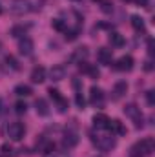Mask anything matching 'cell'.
Returning a JSON list of instances; mask_svg holds the SVG:
<instances>
[{"mask_svg": "<svg viewBox=\"0 0 155 157\" xmlns=\"http://www.w3.org/2000/svg\"><path fill=\"white\" fill-rule=\"evenodd\" d=\"M4 64H6L9 70H13V71H15V70H18V62H17V59H15L13 55H7V57L4 59Z\"/></svg>", "mask_w": 155, "mask_h": 157, "instance_id": "cell-23", "label": "cell"}, {"mask_svg": "<svg viewBox=\"0 0 155 157\" xmlns=\"http://www.w3.org/2000/svg\"><path fill=\"white\" fill-rule=\"evenodd\" d=\"M24 133H26V126L22 122H11L7 126V137L11 141H20L24 137Z\"/></svg>", "mask_w": 155, "mask_h": 157, "instance_id": "cell-3", "label": "cell"}, {"mask_svg": "<svg viewBox=\"0 0 155 157\" xmlns=\"http://www.w3.org/2000/svg\"><path fill=\"white\" fill-rule=\"evenodd\" d=\"M64 33H66V40H75L78 37V33H80V28H78V26H77V28H73V29H70V28H68Z\"/></svg>", "mask_w": 155, "mask_h": 157, "instance_id": "cell-24", "label": "cell"}, {"mask_svg": "<svg viewBox=\"0 0 155 157\" xmlns=\"http://www.w3.org/2000/svg\"><path fill=\"white\" fill-rule=\"evenodd\" d=\"M9 9L15 15H24V13H28L31 9V2L29 0H13L11 6H9Z\"/></svg>", "mask_w": 155, "mask_h": 157, "instance_id": "cell-4", "label": "cell"}, {"mask_svg": "<svg viewBox=\"0 0 155 157\" xmlns=\"http://www.w3.org/2000/svg\"><path fill=\"white\" fill-rule=\"evenodd\" d=\"M37 148H39L40 154L49 155V154H53V152H55V143H53V141H49V139H40V143H37Z\"/></svg>", "mask_w": 155, "mask_h": 157, "instance_id": "cell-9", "label": "cell"}, {"mask_svg": "<svg viewBox=\"0 0 155 157\" xmlns=\"http://www.w3.org/2000/svg\"><path fill=\"white\" fill-rule=\"evenodd\" d=\"M11 152H13V150H11V146H9L7 143L2 144V154H4V157H11Z\"/></svg>", "mask_w": 155, "mask_h": 157, "instance_id": "cell-33", "label": "cell"}, {"mask_svg": "<svg viewBox=\"0 0 155 157\" xmlns=\"http://www.w3.org/2000/svg\"><path fill=\"white\" fill-rule=\"evenodd\" d=\"M153 148H155V141L152 139V137H146V139H142V141H139V143L133 144L131 154H133V157L150 155V154L153 152Z\"/></svg>", "mask_w": 155, "mask_h": 157, "instance_id": "cell-2", "label": "cell"}, {"mask_svg": "<svg viewBox=\"0 0 155 157\" xmlns=\"http://www.w3.org/2000/svg\"><path fill=\"white\" fill-rule=\"evenodd\" d=\"M57 106H59V112H60V113H64V112L68 110V101H66V99L62 97V99H60V101L57 102Z\"/></svg>", "mask_w": 155, "mask_h": 157, "instance_id": "cell-30", "label": "cell"}, {"mask_svg": "<svg viewBox=\"0 0 155 157\" xmlns=\"http://www.w3.org/2000/svg\"><path fill=\"white\" fill-rule=\"evenodd\" d=\"M15 112H17L18 115L26 113V112H28V104H26V102H22V101H18V102L15 104Z\"/></svg>", "mask_w": 155, "mask_h": 157, "instance_id": "cell-26", "label": "cell"}, {"mask_svg": "<svg viewBox=\"0 0 155 157\" xmlns=\"http://www.w3.org/2000/svg\"><path fill=\"white\" fill-rule=\"evenodd\" d=\"M15 93H17L18 97H28V95H31L33 91H31V88H29L28 84H18V86L15 88Z\"/></svg>", "mask_w": 155, "mask_h": 157, "instance_id": "cell-21", "label": "cell"}, {"mask_svg": "<svg viewBox=\"0 0 155 157\" xmlns=\"http://www.w3.org/2000/svg\"><path fill=\"white\" fill-rule=\"evenodd\" d=\"M108 130H112V135H113V133H117V135H124V133H126V128H124L122 122L117 121V119L110 122V128H108Z\"/></svg>", "mask_w": 155, "mask_h": 157, "instance_id": "cell-16", "label": "cell"}, {"mask_svg": "<svg viewBox=\"0 0 155 157\" xmlns=\"http://www.w3.org/2000/svg\"><path fill=\"white\" fill-rule=\"evenodd\" d=\"M112 59H113V51L112 49H108V48H100L99 51H97V60L100 62V64H112Z\"/></svg>", "mask_w": 155, "mask_h": 157, "instance_id": "cell-10", "label": "cell"}, {"mask_svg": "<svg viewBox=\"0 0 155 157\" xmlns=\"http://www.w3.org/2000/svg\"><path fill=\"white\" fill-rule=\"evenodd\" d=\"M124 113L128 115V117H131L133 121L139 117H142V113H141V110L135 106V104H126V108H124Z\"/></svg>", "mask_w": 155, "mask_h": 157, "instance_id": "cell-15", "label": "cell"}, {"mask_svg": "<svg viewBox=\"0 0 155 157\" xmlns=\"http://www.w3.org/2000/svg\"><path fill=\"white\" fill-rule=\"evenodd\" d=\"M89 135H91V143L100 152H110L112 148H115V144H117L113 135H95V132H91Z\"/></svg>", "mask_w": 155, "mask_h": 157, "instance_id": "cell-1", "label": "cell"}, {"mask_svg": "<svg viewBox=\"0 0 155 157\" xmlns=\"http://www.w3.org/2000/svg\"><path fill=\"white\" fill-rule=\"evenodd\" d=\"M110 122H112V119L108 117V115H104V113H97L93 117V124L99 130H108L110 128Z\"/></svg>", "mask_w": 155, "mask_h": 157, "instance_id": "cell-11", "label": "cell"}, {"mask_svg": "<svg viewBox=\"0 0 155 157\" xmlns=\"http://www.w3.org/2000/svg\"><path fill=\"white\" fill-rule=\"evenodd\" d=\"M146 101H148V104H150V106H153V104H155V91H153V90L146 91Z\"/></svg>", "mask_w": 155, "mask_h": 157, "instance_id": "cell-32", "label": "cell"}, {"mask_svg": "<svg viewBox=\"0 0 155 157\" xmlns=\"http://www.w3.org/2000/svg\"><path fill=\"white\" fill-rule=\"evenodd\" d=\"M89 102H91L93 106H102V104H104V91H102L100 88L93 86V88L89 90Z\"/></svg>", "mask_w": 155, "mask_h": 157, "instance_id": "cell-6", "label": "cell"}, {"mask_svg": "<svg viewBox=\"0 0 155 157\" xmlns=\"http://www.w3.org/2000/svg\"><path fill=\"white\" fill-rule=\"evenodd\" d=\"M124 2H135V0H124Z\"/></svg>", "mask_w": 155, "mask_h": 157, "instance_id": "cell-38", "label": "cell"}, {"mask_svg": "<svg viewBox=\"0 0 155 157\" xmlns=\"http://www.w3.org/2000/svg\"><path fill=\"white\" fill-rule=\"evenodd\" d=\"M144 70H146V71H152V70H153V64H152V60H146V62H144Z\"/></svg>", "mask_w": 155, "mask_h": 157, "instance_id": "cell-35", "label": "cell"}, {"mask_svg": "<svg viewBox=\"0 0 155 157\" xmlns=\"http://www.w3.org/2000/svg\"><path fill=\"white\" fill-rule=\"evenodd\" d=\"M26 31H28L26 26H15V28L11 29V35H13V37H24Z\"/></svg>", "mask_w": 155, "mask_h": 157, "instance_id": "cell-25", "label": "cell"}, {"mask_svg": "<svg viewBox=\"0 0 155 157\" xmlns=\"http://www.w3.org/2000/svg\"><path fill=\"white\" fill-rule=\"evenodd\" d=\"M130 22H131V28H133V29H135V31H139V33H141V31H144V29H146V28H144V20H142V18H141V17H137V15H133V17H131V20H130Z\"/></svg>", "mask_w": 155, "mask_h": 157, "instance_id": "cell-19", "label": "cell"}, {"mask_svg": "<svg viewBox=\"0 0 155 157\" xmlns=\"http://www.w3.org/2000/svg\"><path fill=\"white\" fill-rule=\"evenodd\" d=\"M33 48H35V44H33V40L29 39V37H24V39H20V42H18V51L24 57L31 55L33 53Z\"/></svg>", "mask_w": 155, "mask_h": 157, "instance_id": "cell-7", "label": "cell"}, {"mask_svg": "<svg viewBox=\"0 0 155 157\" xmlns=\"http://www.w3.org/2000/svg\"><path fill=\"white\" fill-rule=\"evenodd\" d=\"M78 71L80 73H88L91 78H99V75H100L99 68L93 66V64H88V62H78Z\"/></svg>", "mask_w": 155, "mask_h": 157, "instance_id": "cell-8", "label": "cell"}, {"mask_svg": "<svg viewBox=\"0 0 155 157\" xmlns=\"http://www.w3.org/2000/svg\"><path fill=\"white\" fill-rule=\"evenodd\" d=\"M148 51H150V55H153V39H148Z\"/></svg>", "mask_w": 155, "mask_h": 157, "instance_id": "cell-34", "label": "cell"}, {"mask_svg": "<svg viewBox=\"0 0 155 157\" xmlns=\"http://www.w3.org/2000/svg\"><path fill=\"white\" fill-rule=\"evenodd\" d=\"M51 26H53V29H57V31H60V33H64V31L68 29L66 22L60 20V18H53V20H51Z\"/></svg>", "mask_w": 155, "mask_h": 157, "instance_id": "cell-22", "label": "cell"}, {"mask_svg": "<svg viewBox=\"0 0 155 157\" xmlns=\"http://www.w3.org/2000/svg\"><path fill=\"white\" fill-rule=\"evenodd\" d=\"M31 80H33L35 84H42V82L46 80V70H44L42 66L33 68V71H31Z\"/></svg>", "mask_w": 155, "mask_h": 157, "instance_id": "cell-13", "label": "cell"}, {"mask_svg": "<svg viewBox=\"0 0 155 157\" xmlns=\"http://www.w3.org/2000/svg\"><path fill=\"white\" fill-rule=\"evenodd\" d=\"M128 91V84L124 82V80H120V82H117L115 84V90H113V93H115V99H120L124 93Z\"/></svg>", "mask_w": 155, "mask_h": 157, "instance_id": "cell-20", "label": "cell"}, {"mask_svg": "<svg viewBox=\"0 0 155 157\" xmlns=\"http://www.w3.org/2000/svg\"><path fill=\"white\" fill-rule=\"evenodd\" d=\"M78 143V135L75 133V132H68L66 135H64V139H62V146L64 148H73V146H77Z\"/></svg>", "mask_w": 155, "mask_h": 157, "instance_id": "cell-12", "label": "cell"}, {"mask_svg": "<svg viewBox=\"0 0 155 157\" xmlns=\"http://www.w3.org/2000/svg\"><path fill=\"white\" fill-rule=\"evenodd\" d=\"M133 64H135L133 57L131 55H124V57H120L115 62V68L119 71H131L133 70Z\"/></svg>", "mask_w": 155, "mask_h": 157, "instance_id": "cell-5", "label": "cell"}, {"mask_svg": "<svg viewBox=\"0 0 155 157\" xmlns=\"http://www.w3.org/2000/svg\"><path fill=\"white\" fill-rule=\"evenodd\" d=\"M49 77L53 78V80H62V78L66 77V68L64 66H53L49 70Z\"/></svg>", "mask_w": 155, "mask_h": 157, "instance_id": "cell-14", "label": "cell"}, {"mask_svg": "<svg viewBox=\"0 0 155 157\" xmlns=\"http://www.w3.org/2000/svg\"><path fill=\"white\" fill-rule=\"evenodd\" d=\"M139 6H142V7H148V0H135Z\"/></svg>", "mask_w": 155, "mask_h": 157, "instance_id": "cell-36", "label": "cell"}, {"mask_svg": "<svg viewBox=\"0 0 155 157\" xmlns=\"http://www.w3.org/2000/svg\"><path fill=\"white\" fill-rule=\"evenodd\" d=\"M35 108H37V113H39V115H42V117H46V115L49 113V106H47V102H46L44 99H37Z\"/></svg>", "mask_w": 155, "mask_h": 157, "instance_id": "cell-17", "label": "cell"}, {"mask_svg": "<svg viewBox=\"0 0 155 157\" xmlns=\"http://www.w3.org/2000/svg\"><path fill=\"white\" fill-rule=\"evenodd\" d=\"M47 93H49V97H51V99H53L55 102H59V101L62 99L60 91H59V90H55V88H49V90H47Z\"/></svg>", "mask_w": 155, "mask_h": 157, "instance_id": "cell-27", "label": "cell"}, {"mask_svg": "<svg viewBox=\"0 0 155 157\" xmlns=\"http://www.w3.org/2000/svg\"><path fill=\"white\" fill-rule=\"evenodd\" d=\"M88 57V48H78L77 51H75V55H73V59L77 60V59H86Z\"/></svg>", "mask_w": 155, "mask_h": 157, "instance_id": "cell-28", "label": "cell"}, {"mask_svg": "<svg viewBox=\"0 0 155 157\" xmlns=\"http://www.w3.org/2000/svg\"><path fill=\"white\" fill-rule=\"evenodd\" d=\"M110 44L112 46H115V48H120V46H124V37L120 35V33H117V31H113V33H110Z\"/></svg>", "mask_w": 155, "mask_h": 157, "instance_id": "cell-18", "label": "cell"}, {"mask_svg": "<svg viewBox=\"0 0 155 157\" xmlns=\"http://www.w3.org/2000/svg\"><path fill=\"white\" fill-rule=\"evenodd\" d=\"M0 13H2V6H0Z\"/></svg>", "mask_w": 155, "mask_h": 157, "instance_id": "cell-39", "label": "cell"}, {"mask_svg": "<svg viewBox=\"0 0 155 157\" xmlns=\"http://www.w3.org/2000/svg\"><path fill=\"white\" fill-rule=\"evenodd\" d=\"M75 102H77V106L80 108V110H84V106H86V101H84L82 93H77V95H75Z\"/></svg>", "mask_w": 155, "mask_h": 157, "instance_id": "cell-31", "label": "cell"}, {"mask_svg": "<svg viewBox=\"0 0 155 157\" xmlns=\"http://www.w3.org/2000/svg\"><path fill=\"white\" fill-rule=\"evenodd\" d=\"M93 2H97V0H93Z\"/></svg>", "mask_w": 155, "mask_h": 157, "instance_id": "cell-40", "label": "cell"}, {"mask_svg": "<svg viewBox=\"0 0 155 157\" xmlns=\"http://www.w3.org/2000/svg\"><path fill=\"white\" fill-rule=\"evenodd\" d=\"M102 11H104V13H112V11H113L112 0H102Z\"/></svg>", "mask_w": 155, "mask_h": 157, "instance_id": "cell-29", "label": "cell"}, {"mask_svg": "<svg viewBox=\"0 0 155 157\" xmlns=\"http://www.w3.org/2000/svg\"><path fill=\"white\" fill-rule=\"evenodd\" d=\"M55 157H70V155H66V154H59V155H55Z\"/></svg>", "mask_w": 155, "mask_h": 157, "instance_id": "cell-37", "label": "cell"}, {"mask_svg": "<svg viewBox=\"0 0 155 157\" xmlns=\"http://www.w3.org/2000/svg\"><path fill=\"white\" fill-rule=\"evenodd\" d=\"M0 46H2V44H0Z\"/></svg>", "mask_w": 155, "mask_h": 157, "instance_id": "cell-41", "label": "cell"}]
</instances>
